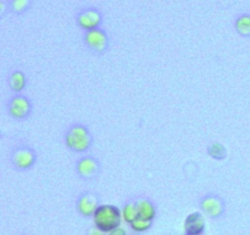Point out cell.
Segmentation results:
<instances>
[{"mask_svg": "<svg viewBox=\"0 0 250 235\" xmlns=\"http://www.w3.org/2000/svg\"><path fill=\"white\" fill-rule=\"evenodd\" d=\"M78 211H80L81 214L85 215V217H89V215L94 214V212L97 211L98 206V198L95 195L92 193H84L80 197L77 203Z\"/></svg>", "mask_w": 250, "mask_h": 235, "instance_id": "cell-10", "label": "cell"}, {"mask_svg": "<svg viewBox=\"0 0 250 235\" xmlns=\"http://www.w3.org/2000/svg\"><path fill=\"white\" fill-rule=\"evenodd\" d=\"M65 143L71 151L85 152L92 144V137L89 131L83 125H73L67 130L65 136Z\"/></svg>", "mask_w": 250, "mask_h": 235, "instance_id": "cell-2", "label": "cell"}, {"mask_svg": "<svg viewBox=\"0 0 250 235\" xmlns=\"http://www.w3.org/2000/svg\"><path fill=\"white\" fill-rule=\"evenodd\" d=\"M122 218L125 219V222H127L128 224L133 223L134 220L138 218V210H137V205L133 203H127L124 207L122 211Z\"/></svg>", "mask_w": 250, "mask_h": 235, "instance_id": "cell-16", "label": "cell"}, {"mask_svg": "<svg viewBox=\"0 0 250 235\" xmlns=\"http://www.w3.org/2000/svg\"><path fill=\"white\" fill-rule=\"evenodd\" d=\"M27 83L26 75L21 70H15L9 76V87L12 92L20 93L24 90Z\"/></svg>", "mask_w": 250, "mask_h": 235, "instance_id": "cell-11", "label": "cell"}, {"mask_svg": "<svg viewBox=\"0 0 250 235\" xmlns=\"http://www.w3.org/2000/svg\"><path fill=\"white\" fill-rule=\"evenodd\" d=\"M33 0H10V10L15 15H22L28 11L32 6Z\"/></svg>", "mask_w": 250, "mask_h": 235, "instance_id": "cell-14", "label": "cell"}, {"mask_svg": "<svg viewBox=\"0 0 250 235\" xmlns=\"http://www.w3.org/2000/svg\"><path fill=\"white\" fill-rule=\"evenodd\" d=\"M88 235H105V233L102 232V230L98 229V228L95 227V228H92V229L89 230Z\"/></svg>", "mask_w": 250, "mask_h": 235, "instance_id": "cell-19", "label": "cell"}, {"mask_svg": "<svg viewBox=\"0 0 250 235\" xmlns=\"http://www.w3.org/2000/svg\"><path fill=\"white\" fill-rule=\"evenodd\" d=\"M109 235H127V234H126V230H125L124 228L117 227L115 228L114 230H111V232L109 233Z\"/></svg>", "mask_w": 250, "mask_h": 235, "instance_id": "cell-18", "label": "cell"}, {"mask_svg": "<svg viewBox=\"0 0 250 235\" xmlns=\"http://www.w3.org/2000/svg\"><path fill=\"white\" fill-rule=\"evenodd\" d=\"M234 28L242 37H250V14H242L234 21Z\"/></svg>", "mask_w": 250, "mask_h": 235, "instance_id": "cell-13", "label": "cell"}, {"mask_svg": "<svg viewBox=\"0 0 250 235\" xmlns=\"http://www.w3.org/2000/svg\"><path fill=\"white\" fill-rule=\"evenodd\" d=\"M137 210H138V217L142 219H146L151 222L155 218V207L153 203L148 200H141L136 203Z\"/></svg>", "mask_w": 250, "mask_h": 235, "instance_id": "cell-12", "label": "cell"}, {"mask_svg": "<svg viewBox=\"0 0 250 235\" xmlns=\"http://www.w3.org/2000/svg\"><path fill=\"white\" fill-rule=\"evenodd\" d=\"M129 235H136V234H129Z\"/></svg>", "mask_w": 250, "mask_h": 235, "instance_id": "cell-21", "label": "cell"}, {"mask_svg": "<svg viewBox=\"0 0 250 235\" xmlns=\"http://www.w3.org/2000/svg\"><path fill=\"white\" fill-rule=\"evenodd\" d=\"M7 110L10 117L15 120H24L29 117L32 112L31 100L22 94H16L10 98L7 103Z\"/></svg>", "mask_w": 250, "mask_h": 235, "instance_id": "cell-6", "label": "cell"}, {"mask_svg": "<svg viewBox=\"0 0 250 235\" xmlns=\"http://www.w3.org/2000/svg\"><path fill=\"white\" fill-rule=\"evenodd\" d=\"M202 208L208 215L212 218H217L224 213L225 203L219 196L208 195L202 200Z\"/></svg>", "mask_w": 250, "mask_h": 235, "instance_id": "cell-8", "label": "cell"}, {"mask_svg": "<svg viewBox=\"0 0 250 235\" xmlns=\"http://www.w3.org/2000/svg\"><path fill=\"white\" fill-rule=\"evenodd\" d=\"M5 11H6V4L0 0V17L5 14Z\"/></svg>", "mask_w": 250, "mask_h": 235, "instance_id": "cell-20", "label": "cell"}, {"mask_svg": "<svg viewBox=\"0 0 250 235\" xmlns=\"http://www.w3.org/2000/svg\"><path fill=\"white\" fill-rule=\"evenodd\" d=\"M76 22L78 27L84 32L92 31V29L100 28L103 24V15L97 7H85L77 12Z\"/></svg>", "mask_w": 250, "mask_h": 235, "instance_id": "cell-4", "label": "cell"}, {"mask_svg": "<svg viewBox=\"0 0 250 235\" xmlns=\"http://www.w3.org/2000/svg\"><path fill=\"white\" fill-rule=\"evenodd\" d=\"M208 153L210 154V157H212L214 159H219V161L225 159L227 156L226 148H225L224 144L217 143V142L211 143L209 147H208Z\"/></svg>", "mask_w": 250, "mask_h": 235, "instance_id": "cell-15", "label": "cell"}, {"mask_svg": "<svg viewBox=\"0 0 250 235\" xmlns=\"http://www.w3.org/2000/svg\"><path fill=\"white\" fill-rule=\"evenodd\" d=\"M205 228L204 218L200 213H190L185 222L186 235H203Z\"/></svg>", "mask_w": 250, "mask_h": 235, "instance_id": "cell-9", "label": "cell"}, {"mask_svg": "<svg viewBox=\"0 0 250 235\" xmlns=\"http://www.w3.org/2000/svg\"><path fill=\"white\" fill-rule=\"evenodd\" d=\"M95 227L104 233H110L115 228L120 227L122 214L116 206L102 205L97 208L93 214Z\"/></svg>", "mask_w": 250, "mask_h": 235, "instance_id": "cell-1", "label": "cell"}, {"mask_svg": "<svg viewBox=\"0 0 250 235\" xmlns=\"http://www.w3.org/2000/svg\"><path fill=\"white\" fill-rule=\"evenodd\" d=\"M83 42L88 49L97 54H103L109 48V36L103 28L87 31L83 34Z\"/></svg>", "mask_w": 250, "mask_h": 235, "instance_id": "cell-5", "label": "cell"}, {"mask_svg": "<svg viewBox=\"0 0 250 235\" xmlns=\"http://www.w3.org/2000/svg\"><path fill=\"white\" fill-rule=\"evenodd\" d=\"M10 161L17 170H28L36 163L37 154L29 146L20 144L12 149L10 154Z\"/></svg>", "mask_w": 250, "mask_h": 235, "instance_id": "cell-3", "label": "cell"}, {"mask_svg": "<svg viewBox=\"0 0 250 235\" xmlns=\"http://www.w3.org/2000/svg\"><path fill=\"white\" fill-rule=\"evenodd\" d=\"M77 173L81 178L92 180L99 173V163L93 157H83L77 162Z\"/></svg>", "mask_w": 250, "mask_h": 235, "instance_id": "cell-7", "label": "cell"}, {"mask_svg": "<svg viewBox=\"0 0 250 235\" xmlns=\"http://www.w3.org/2000/svg\"><path fill=\"white\" fill-rule=\"evenodd\" d=\"M151 222L146 219H142V218H137L133 223H131V228L137 233H144L148 229H150Z\"/></svg>", "mask_w": 250, "mask_h": 235, "instance_id": "cell-17", "label": "cell"}]
</instances>
